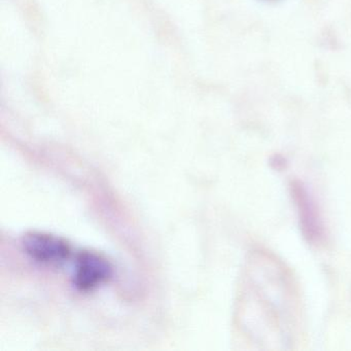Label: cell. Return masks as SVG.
<instances>
[{
  "label": "cell",
  "mask_w": 351,
  "mask_h": 351,
  "mask_svg": "<svg viewBox=\"0 0 351 351\" xmlns=\"http://www.w3.org/2000/svg\"><path fill=\"white\" fill-rule=\"evenodd\" d=\"M26 254L36 262L45 264H59L71 256V246L65 240L50 234H26L22 240Z\"/></svg>",
  "instance_id": "1"
},
{
  "label": "cell",
  "mask_w": 351,
  "mask_h": 351,
  "mask_svg": "<svg viewBox=\"0 0 351 351\" xmlns=\"http://www.w3.org/2000/svg\"><path fill=\"white\" fill-rule=\"evenodd\" d=\"M112 275V266L104 256L96 252H82L75 262L73 285L80 291L96 289Z\"/></svg>",
  "instance_id": "2"
}]
</instances>
